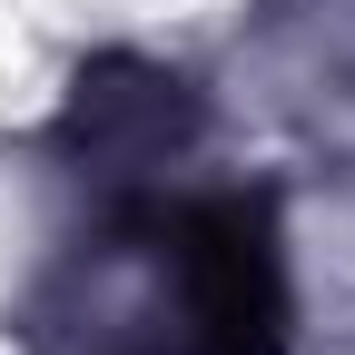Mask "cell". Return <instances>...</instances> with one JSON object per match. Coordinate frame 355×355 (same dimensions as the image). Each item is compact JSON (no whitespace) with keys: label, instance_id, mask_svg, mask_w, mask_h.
Instances as JSON below:
<instances>
[{"label":"cell","instance_id":"1","mask_svg":"<svg viewBox=\"0 0 355 355\" xmlns=\"http://www.w3.org/2000/svg\"><path fill=\"white\" fill-rule=\"evenodd\" d=\"M79 355H286V257L266 198L139 207L89 266Z\"/></svg>","mask_w":355,"mask_h":355},{"label":"cell","instance_id":"2","mask_svg":"<svg viewBox=\"0 0 355 355\" xmlns=\"http://www.w3.org/2000/svg\"><path fill=\"white\" fill-rule=\"evenodd\" d=\"M60 139L89 168H158L178 139H188V89L158 79V69H139V60H99L69 89V128Z\"/></svg>","mask_w":355,"mask_h":355}]
</instances>
